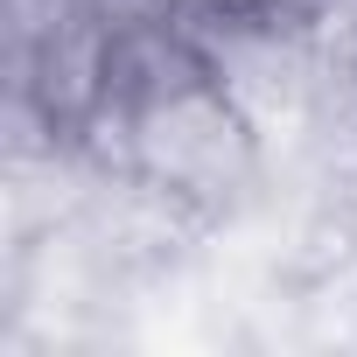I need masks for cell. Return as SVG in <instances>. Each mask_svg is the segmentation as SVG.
<instances>
[{
  "instance_id": "1",
  "label": "cell",
  "mask_w": 357,
  "mask_h": 357,
  "mask_svg": "<svg viewBox=\"0 0 357 357\" xmlns=\"http://www.w3.org/2000/svg\"><path fill=\"white\" fill-rule=\"evenodd\" d=\"M147 8L190 22V29H245V22H280L287 0H147Z\"/></svg>"
}]
</instances>
